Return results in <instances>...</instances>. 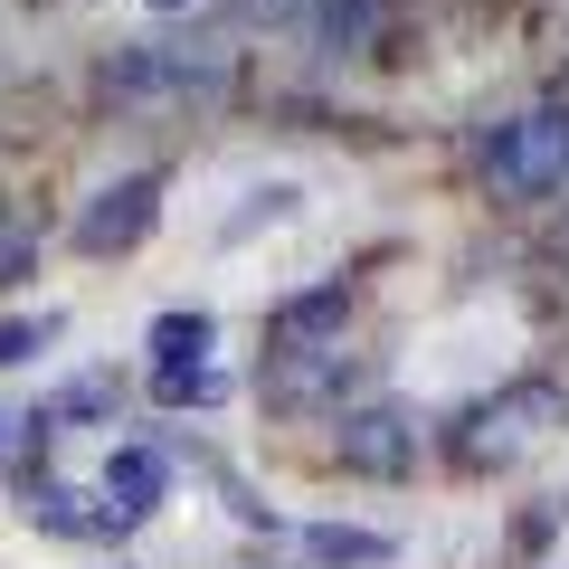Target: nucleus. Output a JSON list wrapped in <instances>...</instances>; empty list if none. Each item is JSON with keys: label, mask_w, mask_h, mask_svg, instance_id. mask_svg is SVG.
I'll use <instances>...</instances> for the list:
<instances>
[{"label": "nucleus", "mask_w": 569, "mask_h": 569, "mask_svg": "<svg viewBox=\"0 0 569 569\" xmlns=\"http://www.w3.org/2000/svg\"><path fill=\"white\" fill-rule=\"evenodd\" d=\"M58 342V313H39V323H0V361H29V351Z\"/></svg>", "instance_id": "obj_15"}, {"label": "nucleus", "mask_w": 569, "mask_h": 569, "mask_svg": "<svg viewBox=\"0 0 569 569\" xmlns=\"http://www.w3.org/2000/svg\"><path fill=\"white\" fill-rule=\"evenodd\" d=\"M162 485H171V475H162V456H152V447H123L114 466H104V522H114V531H133L142 512L162 503Z\"/></svg>", "instance_id": "obj_8"}, {"label": "nucleus", "mask_w": 569, "mask_h": 569, "mask_svg": "<svg viewBox=\"0 0 569 569\" xmlns=\"http://www.w3.org/2000/svg\"><path fill=\"white\" fill-rule=\"evenodd\" d=\"M152 389H162L171 408H209V399H219L228 380H219V370H209V361H190V370H152Z\"/></svg>", "instance_id": "obj_13"}, {"label": "nucleus", "mask_w": 569, "mask_h": 569, "mask_svg": "<svg viewBox=\"0 0 569 569\" xmlns=\"http://www.w3.org/2000/svg\"><path fill=\"white\" fill-rule=\"evenodd\" d=\"M152 10H190V0H152Z\"/></svg>", "instance_id": "obj_18"}, {"label": "nucleus", "mask_w": 569, "mask_h": 569, "mask_svg": "<svg viewBox=\"0 0 569 569\" xmlns=\"http://www.w3.org/2000/svg\"><path fill=\"white\" fill-rule=\"evenodd\" d=\"M351 380H361L351 351L323 342V351H266V380H257V389H266V408H332Z\"/></svg>", "instance_id": "obj_6"}, {"label": "nucleus", "mask_w": 569, "mask_h": 569, "mask_svg": "<svg viewBox=\"0 0 569 569\" xmlns=\"http://www.w3.org/2000/svg\"><path fill=\"white\" fill-rule=\"evenodd\" d=\"M485 181L503 190V200H550V190L569 181V104H531V114L493 123Z\"/></svg>", "instance_id": "obj_3"}, {"label": "nucleus", "mask_w": 569, "mask_h": 569, "mask_svg": "<svg viewBox=\"0 0 569 569\" xmlns=\"http://www.w3.org/2000/svg\"><path fill=\"white\" fill-rule=\"evenodd\" d=\"M550 427H569V389L560 380H512V389H493V399H475L466 418H456L447 456L466 475H493V466H512V456H531Z\"/></svg>", "instance_id": "obj_1"}, {"label": "nucleus", "mask_w": 569, "mask_h": 569, "mask_svg": "<svg viewBox=\"0 0 569 569\" xmlns=\"http://www.w3.org/2000/svg\"><path fill=\"white\" fill-rule=\"evenodd\" d=\"M389 20H399V0H323V39L351 48V58H370L389 39Z\"/></svg>", "instance_id": "obj_9"}, {"label": "nucleus", "mask_w": 569, "mask_h": 569, "mask_svg": "<svg viewBox=\"0 0 569 569\" xmlns=\"http://www.w3.org/2000/svg\"><path fill=\"white\" fill-rule=\"evenodd\" d=\"M20 266H29V238H20V228H0V284H20Z\"/></svg>", "instance_id": "obj_16"}, {"label": "nucleus", "mask_w": 569, "mask_h": 569, "mask_svg": "<svg viewBox=\"0 0 569 569\" xmlns=\"http://www.w3.org/2000/svg\"><path fill=\"white\" fill-rule=\"evenodd\" d=\"M104 408H114V380H104V370H86V380L58 389V408H48V418H104Z\"/></svg>", "instance_id": "obj_14"}, {"label": "nucleus", "mask_w": 569, "mask_h": 569, "mask_svg": "<svg viewBox=\"0 0 569 569\" xmlns=\"http://www.w3.org/2000/svg\"><path fill=\"white\" fill-rule=\"evenodd\" d=\"M305 560H323V569H370V560H389V531H351V522H313V531H305Z\"/></svg>", "instance_id": "obj_11"}, {"label": "nucleus", "mask_w": 569, "mask_h": 569, "mask_svg": "<svg viewBox=\"0 0 569 569\" xmlns=\"http://www.w3.org/2000/svg\"><path fill=\"white\" fill-rule=\"evenodd\" d=\"M332 466H342V475H408V466H418V418L389 408V399L342 408V427H332Z\"/></svg>", "instance_id": "obj_4"}, {"label": "nucleus", "mask_w": 569, "mask_h": 569, "mask_svg": "<svg viewBox=\"0 0 569 569\" xmlns=\"http://www.w3.org/2000/svg\"><path fill=\"white\" fill-rule=\"evenodd\" d=\"M550 266H560V276H569V228H560V238H550Z\"/></svg>", "instance_id": "obj_17"}, {"label": "nucleus", "mask_w": 569, "mask_h": 569, "mask_svg": "<svg viewBox=\"0 0 569 569\" xmlns=\"http://www.w3.org/2000/svg\"><path fill=\"white\" fill-rule=\"evenodd\" d=\"M342 323H351V284L332 276V284H313V295H295V305H276L266 342L276 351H323V342H342Z\"/></svg>", "instance_id": "obj_7"}, {"label": "nucleus", "mask_w": 569, "mask_h": 569, "mask_svg": "<svg viewBox=\"0 0 569 569\" xmlns=\"http://www.w3.org/2000/svg\"><path fill=\"white\" fill-rule=\"evenodd\" d=\"M96 86L114 104H209L228 86V48H114Z\"/></svg>", "instance_id": "obj_2"}, {"label": "nucleus", "mask_w": 569, "mask_h": 569, "mask_svg": "<svg viewBox=\"0 0 569 569\" xmlns=\"http://www.w3.org/2000/svg\"><path fill=\"white\" fill-rule=\"evenodd\" d=\"M29 522H48V531H67V541H104V503L86 512V493H67V485H29Z\"/></svg>", "instance_id": "obj_10"}, {"label": "nucleus", "mask_w": 569, "mask_h": 569, "mask_svg": "<svg viewBox=\"0 0 569 569\" xmlns=\"http://www.w3.org/2000/svg\"><path fill=\"white\" fill-rule=\"evenodd\" d=\"M152 219H162V181H152V171H133V181L96 190V209L77 219V247H86V257H123V247L152 238Z\"/></svg>", "instance_id": "obj_5"}, {"label": "nucleus", "mask_w": 569, "mask_h": 569, "mask_svg": "<svg viewBox=\"0 0 569 569\" xmlns=\"http://www.w3.org/2000/svg\"><path fill=\"white\" fill-rule=\"evenodd\" d=\"M152 351H162V370H190L209 351V313H162L152 323Z\"/></svg>", "instance_id": "obj_12"}]
</instances>
